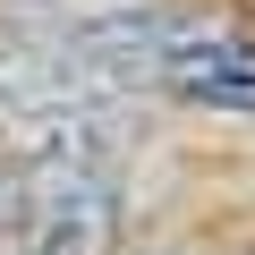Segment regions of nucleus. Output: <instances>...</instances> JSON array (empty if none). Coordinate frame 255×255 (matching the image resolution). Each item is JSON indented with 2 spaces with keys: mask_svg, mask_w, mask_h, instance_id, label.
Wrapping results in <instances>:
<instances>
[{
  "mask_svg": "<svg viewBox=\"0 0 255 255\" xmlns=\"http://www.w3.org/2000/svg\"><path fill=\"white\" fill-rule=\"evenodd\" d=\"M145 85H162V94H179V102H204V111H238V119H255V43L179 17L170 43L153 51Z\"/></svg>",
  "mask_w": 255,
  "mask_h": 255,
  "instance_id": "f257e3e1",
  "label": "nucleus"
}]
</instances>
